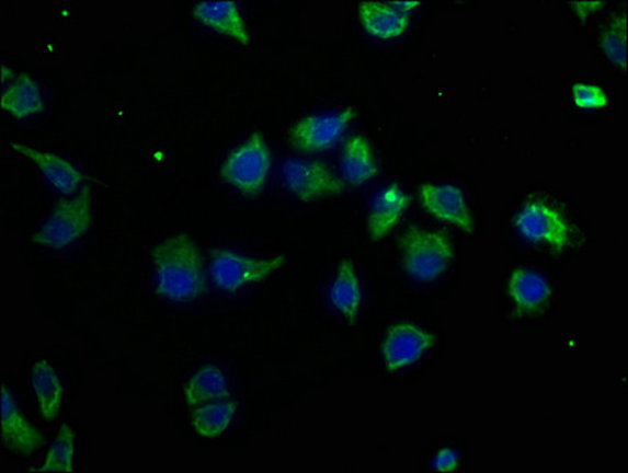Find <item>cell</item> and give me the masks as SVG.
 <instances>
[{
	"label": "cell",
	"instance_id": "cell-6",
	"mask_svg": "<svg viewBox=\"0 0 628 473\" xmlns=\"http://www.w3.org/2000/svg\"><path fill=\"white\" fill-rule=\"evenodd\" d=\"M516 231L533 243H544L556 251H563L570 242V224L561 211L541 200L526 204L515 217Z\"/></svg>",
	"mask_w": 628,
	"mask_h": 473
},
{
	"label": "cell",
	"instance_id": "cell-23",
	"mask_svg": "<svg viewBox=\"0 0 628 473\" xmlns=\"http://www.w3.org/2000/svg\"><path fill=\"white\" fill-rule=\"evenodd\" d=\"M75 431L71 426L62 425L53 447L49 448L42 472H68L73 469Z\"/></svg>",
	"mask_w": 628,
	"mask_h": 473
},
{
	"label": "cell",
	"instance_id": "cell-24",
	"mask_svg": "<svg viewBox=\"0 0 628 473\" xmlns=\"http://www.w3.org/2000/svg\"><path fill=\"white\" fill-rule=\"evenodd\" d=\"M601 45L603 53L615 66L627 68V18H616L605 31L602 32Z\"/></svg>",
	"mask_w": 628,
	"mask_h": 473
},
{
	"label": "cell",
	"instance_id": "cell-2",
	"mask_svg": "<svg viewBox=\"0 0 628 473\" xmlns=\"http://www.w3.org/2000/svg\"><path fill=\"white\" fill-rule=\"evenodd\" d=\"M403 267L418 281L430 282L447 272L455 259L454 243L443 231L411 228L400 236Z\"/></svg>",
	"mask_w": 628,
	"mask_h": 473
},
{
	"label": "cell",
	"instance_id": "cell-22",
	"mask_svg": "<svg viewBox=\"0 0 628 473\" xmlns=\"http://www.w3.org/2000/svg\"><path fill=\"white\" fill-rule=\"evenodd\" d=\"M237 404L235 401L207 403L193 414L192 423L195 431L204 439H215L221 436L235 418Z\"/></svg>",
	"mask_w": 628,
	"mask_h": 473
},
{
	"label": "cell",
	"instance_id": "cell-12",
	"mask_svg": "<svg viewBox=\"0 0 628 473\" xmlns=\"http://www.w3.org/2000/svg\"><path fill=\"white\" fill-rule=\"evenodd\" d=\"M507 292L511 297L516 314H540L551 299V286L544 276L526 268H516L507 282Z\"/></svg>",
	"mask_w": 628,
	"mask_h": 473
},
{
	"label": "cell",
	"instance_id": "cell-11",
	"mask_svg": "<svg viewBox=\"0 0 628 473\" xmlns=\"http://www.w3.org/2000/svg\"><path fill=\"white\" fill-rule=\"evenodd\" d=\"M2 440L14 453L31 457L43 446V436L23 417L9 387L2 385Z\"/></svg>",
	"mask_w": 628,
	"mask_h": 473
},
{
	"label": "cell",
	"instance_id": "cell-16",
	"mask_svg": "<svg viewBox=\"0 0 628 473\" xmlns=\"http://www.w3.org/2000/svg\"><path fill=\"white\" fill-rule=\"evenodd\" d=\"M409 206V196L397 184L387 186L373 204L368 218V231L375 242L384 239L398 224Z\"/></svg>",
	"mask_w": 628,
	"mask_h": 473
},
{
	"label": "cell",
	"instance_id": "cell-5",
	"mask_svg": "<svg viewBox=\"0 0 628 473\" xmlns=\"http://www.w3.org/2000/svg\"><path fill=\"white\" fill-rule=\"evenodd\" d=\"M286 256L275 259H253L229 250L212 251L210 275L215 286L225 292H236L247 285L264 281L283 267Z\"/></svg>",
	"mask_w": 628,
	"mask_h": 473
},
{
	"label": "cell",
	"instance_id": "cell-19",
	"mask_svg": "<svg viewBox=\"0 0 628 473\" xmlns=\"http://www.w3.org/2000/svg\"><path fill=\"white\" fill-rule=\"evenodd\" d=\"M343 174L347 184L353 186L367 184L378 175V164L364 136L355 135L347 139L343 149Z\"/></svg>",
	"mask_w": 628,
	"mask_h": 473
},
{
	"label": "cell",
	"instance_id": "cell-3",
	"mask_svg": "<svg viewBox=\"0 0 628 473\" xmlns=\"http://www.w3.org/2000/svg\"><path fill=\"white\" fill-rule=\"evenodd\" d=\"M91 188H82L73 199H64L57 204L34 243L49 249L60 250L81 239L91 228L92 199Z\"/></svg>",
	"mask_w": 628,
	"mask_h": 473
},
{
	"label": "cell",
	"instance_id": "cell-9",
	"mask_svg": "<svg viewBox=\"0 0 628 473\" xmlns=\"http://www.w3.org/2000/svg\"><path fill=\"white\" fill-rule=\"evenodd\" d=\"M283 178L286 188L294 196L299 197L301 203H313L333 195H340L344 189V182L340 181L328 164L321 161L300 163L288 161L283 166Z\"/></svg>",
	"mask_w": 628,
	"mask_h": 473
},
{
	"label": "cell",
	"instance_id": "cell-14",
	"mask_svg": "<svg viewBox=\"0 0 628 473\" xmlns=\"http://www.w3.org/2000/svg\"><path fill=\"white\" fill-rule=\"evenodd\" d=\"M10 147H12L14 152L21 153V155L28 158L32 163L37 164L46 181L62 195H71V193L77 192L79 184L84 178L81 172L70 161L64 160V158L42 152V150L24 145H12Z\"/></svg>",
	"mask_w": 628,
	"mask_h": 473
},
{
	"label": "cell",
	"instance_id": "cell-7",
	"mask_svg": "<svg viewBox=\"0 0 628 473\" xmlns=\"http://www.w3.org/2000/svg\"><path fill=\"white\" fill-rule=\"evenodd\" d=\"M353 107L341 111L339 114H324V116H310L301 118L290 128V145L305 153L324 152L332 149L343 138L344 131L354 120Z\"/></svg>",
	"mask_w": 628,
	"mask_h": 473
},
{
	"label": "cell",
	"instance_id": "cell-15",
	"mask_svg": "<svg viewBox=\"0 0 628 473\" xmlns=\"http://www.w3.org/2000/svg\"><path fill=\"white\" fill-rule=\"evenodd\" d=\"M362 27L372 37L392 39L401 37L409 26V14L395 9L392 3L367 0L358 7Z\"/></svg>",
	"mask_w": 628,
	"mask_h": 473
},
{
	"label": "cell",
	"instance_id": "cell-21",
	"mask_svg": "<svg viewBox=\"0 0 628 473\" xmlns=\"http://www.w3.org/2000/svg\"><path fill=\"white\" fill-rule=\"evenodd\" d=\"M228 394V378L220 368L212 365L201 368L185 385V401L192 407L226 400Z\"/></svg>",
	"mask_w": 628,
	"mask_h": 473
},
{
	"label": "cell",
	"instance_id": "cell-4",
	"mask_svg": "<svg viewBox=\"0 0 628 473\" xmlns=\"http://www.w3.org/2000/svg\"><path fill=\"white\" fill-rule=\"evenodd\" d=\"M269 172L271 152L261 132H254L246 145L237 147L221 166V177L247 196L261 193Z\"/></svg>",
	"mask_w": 628,
	"mask_h": 473
},
{
	"label": "cell",
	"instance_id": "cell-17",
	"mask_svg": "<svg viewBox=\"0 0 628 473\" xmlns=\"http://www.w3.org/2000/svg\"><path fill=\"white\" fill-rule=\"evenodd\" d=\"M0 106L10 116L27 118L43 111L42 92L28 73L20 74L0 96Z\"/></svg>",
	"mask_w": 628,
	"mask_h": 473
},
{
	"label": "cell",
	"instance_id": "cell-20",
	"mask_svg": "<svg viewBox=\"0 0 628 473\" xmlns=\"http://www.w3.org/2000/svg\"><path fill=\"white\" fill-rule=\"evenodd\" d=\"M32 387L39 407V414L46 422H53L59 414L64 397V385L52 365L42 360L32 368Z\"/></svg>",
	"mask_w": 628,
	"mask_h": 473
},
{
	"label": "cell",
	"instance_id": "cell-28",
	"mask_svg": "<svg viewBox=\"0 0 628 473\" xmlns=\"http://www.w3.org/2000/svg\"><path fill=\"white\" fill-rule=\"evenodd\" d=\"M395 7V9L400 10V12L409 13L412 10L418 9V7L422 5V2H418V0H404V2H390Z\"/></svg>",
	"mask_w": 628,
	"mask_h": 473
},
{
	"label": "cell",
	"instance_id": "cell-10",
	"mask_svg": "<svg viewBox=\"0 0 628 473\" xmlns=\"http://www.w3.org/2000/svg\"><path fill=\"white\" fill-rule=\"evenodd\" d=\"M423 209L437 220L457 226L466 234H472L476 224L465 193L455 185L425 184L419 189Z\"/></svg>",
	"mask_w": 628,
	"mask_h": 473
},
{
	"label": "cell",
	"instance_id": "cell-1",
	"mask_svg": "<svg viewBox=\"0 0 628 473\" xmlns=\"http://www.w3.org/2000/svg\"><path fill=\"white\" fill-rule=\"evenodd\" d=\"M157 292L175 303L193 302L206 292L203 257L186 234L172 235L153 250Z\"/></svg>",
	"mask_w": 628,
	"mask_h": 473
},
{
	"label": "cell",
	"instance_id": "cell-25",
	"mask_svg": "<svg viewBox=\"0 0 628 473\" xmlns=\"http://www.w3.org/2000/svg\"><path fill=\"white\" fill-rule=\"evenodd\" d=\"M573 102L581 109H603L608 106V93L587 82H576L572 88Z\"/></svg>",
	"mask_w": 628,
	"mask_h": 473
},
{
	"label": "cell",
	"instance_id": "cell-29",
	"mask_svg": "<svg viewBox=\"0 0 628 473\" xmlns=\"http://www.w3.org/2000/svg\"><path fill=\"white\" fill-rule=\"evenodd\" d=\"M10 77H13L12 68L3 66L2 67V82H3V84H7V82H9Z\"/></svg>",
	"mask_w": 628,
	"mask_h": 473
},
{
	"label": "cell",
	"instance_id": "cell-27",
	"mask_svg": "<svg viewBox=\"0 0 628 473\" xmlns=\"http://www.w3.org/2000/svg\"><path fill=\"white\" fill-rule=\"evenodd\" d=\"M572 7L580 20L586 21L590 14L598 12V9L605 7V2H573Z\"/></svg>",
	"mask_w": 628,
	"mask_h": 473
},
{
	"label": "cell",
	"instance_id": "cell-8",
	"mask_svg": "<svg viewBox=\"0 0 628 473\" xmlns=\"http://www.w3.org/2000/svg\"><path fill=\"white\" fill-rule=\"evenodd\" d=\"M436 343V336L429 330L411 324V322H400L387 330L386 338L382 343V360L389 372H397L400 369L418 364Z\"/></svg>",
	"mask_w": 628,
	"mask_h": 473
},
{
	"label": "cell",
	"instance_id": "cell-18",
	"mask_svg": "<svg viewBox=\"0 0 628 473\" xmlns=\"http://www.w3.org/2000/svg\"><path fill=\"white\" fill-rule=\"evenodd\" d=\"M330 299L350 325H354L362 303V290L353 261L344 259L340 264L332 288H330Z\"/></svg>",
	"mask_w": 628,
	"mask_h": 473
},
{
	"label": "cell",
	"instance_id": "cell-26",
	"mask_svg": "<svg viewBox=\"0 0 628 473\" xmlns=\"http://www.w3.org/2000/svg\"><path fill=\"white\" fill-rule=\"evenodd\" d=\"M434 469L441 472H454L457 471L459 465V457L454 448H443L439 453L436 454L433 461Z\"/></svg>",
	"mask_w": 628,
	"mask_h": 473
},
{
	"label": "cell",
	"instance_id": "cell-13",
	"mask_svg": "<svg viewBox=\"0 0 628 473\" xmlns=\"http://www.w3.org/2000/svg\"><path fill=\"white\" fill-rule=\"evenodd\" d=\"M193 18L197 23L214 28L218 34L226 35L249 45L250 34L246 26L239 7L232 0H221V2H199L193 9Z\"/></svg>",
	"mask_w": 628,
	"mask_h": 473
}]
</instances>
